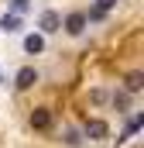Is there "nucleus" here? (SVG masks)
I'll return each instance as SVG.
<instances>
[{
	"label": "nucleus",
	"mask_w": 144,
	"mask_h": 148,
	"mask_svg": "<svg viewBox=\"0 0 144 148\" xmlns=\"http://www.w3.org/2000/svg\"><path fill=\"white\" fill-rule=\"evenodd\" d=\"M24 48H28L31 55H38V52H45V38H41V35H28V38H24Z\"/></svg>",
	"instance_id": "6"
},
{
	"label": "nucleus",
	"mask_w": 144,
	"mask_h": 148,
	"mask_svg": "<svg viewBox=\"0 0 144 148\" xmlns=\"http://www.w3.org/2000/svg\"><path fill=\"white\" fill-rule=\"evenodd\" d=\"M65 141H69V145H79L82 138H79V131H65Z\"/></svg>",
	"instance_id": "12"
},
{
	"label": "nucleus",
	"mask_w": 144,
	"mask_h": 148,
	"mask_svg": "<svg viewBox=\"0 0 144 148\" xmlns=\"http://www.w3.org/2000/svg\"><path fill=\"white\" fill-rule=\"evenodd\" d=\"M113 107H117V110H127V107H130V97H127V93H113Z\"/></svg>",
	"instance_id": "9"
},
{
	"label": "nucleus",
	"mask_w": 144,
	"mask_h": 148,
	"mask_svg": "<svg viewBox=\"0 0 144 148\" xmlns=\"http://www.w3.org/2000/svg\"><path fill=\"white\" fill-rule=\"evenodd\" d=\"M38 28H41L45 35H52V31H62V17H58L55 10H45V14H41V21H38Z\"/></svg>",
	"instance_id": "4"
},
{
	"label": "nucleus",
	"mask_w": 144,
	"mask_h": 148,
	"mask_svg": "<svg viewBox=\"0 0 144 148\" xmlns=\"http://www.w3.org/2000/svg\"><path fill=\"white\" fill-rule=\"evenodd\" d=\"M86 24H89V21H86V14H82V10H75V14H69V17L62 21V28H65L69 35H82V31H86Z\"/></svg>",
	"instance_id": "1"
},
{
	"label": "nucleus",
	"mask_w": 144,
	"mask_h": 148,
	"mask_svg": "<svg viewBox=\"0 0 144 148\" xmlns=\"http://www.w3.org/2000/svg\"><path fill=\"white\" fill-rule=\"evenodd\" d=\"M35 83H38V73L31 69V66H24V69H17V76H14V86H17V90H31Z\"/></svg>",
	"instance_id": "2"
},
{
	"label": "nucleus",
	"mask_w": 144,
	"mask_h": 148,
	"mask_svg": "<svg viewBox=\"0 0 144 148\" xmlns=\"http://www.w3.org/2000/svg\"><path fill=\"white\" fill-rule=\"evenodd\" d=\"M31 127H35V131H48V127H52V110H48V107L31 110Z\"/></svg>",
	"instance_id": "3"
},
{
	"label": "nucleus",
	"mask_w": 144,
	"mask_h": 148,
	"mask_svg": "<svg viewBox=\"0 0 144 148\" xmlns=\"http://www.w3.org/2000/svg\"><path fill=\"white\" fill-rule=\"evenodd\" d=\"M0 83H3V76H0Z\"/></svg>",
	"instance_id": "13"
},
{
	"label": "nucleus",
	"mask_w": 144,
	"mask_h": 148,
	"mask_svg": "<svg viewBox=\"0 0 144 148\" xmlns=\"http://www.w3.org/2000/svg\"><path fill=\"white\" fill-rule=\"evenodd\" d=\"M110 7H117V0H96V10H103V14H107Z\"/></svg>",
	"instance_id": "11"
},
{
	"label": "nucleus",
	"mask_w": 144,
	"mask_h": 148,
	"mask_svg": "<svg viewBox=\"0 0 144 148\" xmlns=\"http://www.w3.org/2000/svg\"><path fill=\"white\" fill-rule=\"evenodd\" d=\"M24 10H28V0H14V3H10V14H17V17H21Z\"/></svg>",
	"instance_id": "10"
},
{
	"label": "nucleus",
	"mask_w": 144,
	"mask_h": 148,
	"mask_svg": "<svg viewBox=\"0 0 144 148\" xmlns=\"http://www.w3.org/2000/svg\"><path fill=\"white\" fill-rule=\"evenodd\" d=\"M141 86H144V76L141 73H130V76H127V93H137Z\"/></svg>",
	"instance_id": "8"
},
{
	"label": "nucleus",
	"mask_w": 144,
	"mask_h": 148,
	"mask_svg": "<svg viewBox=\"0 0 144 148\" xmlns=\"http://www.w3.org/2000/svg\"><path fill=\"white\" fill-rule=\"evenodd\" d=\"M0 28H3V31H21V17H17V14H3V17H0Z\"/></svg>",
	"instance_id": "7"
},
{
	"label": "nucleus",
	"mask_w": 144,
	"mask_h": 148,
	"mask_svg": "<svg viewBox=\"0 0 144 148\" xmlns=\"http://www.w3.org/2000/svg\"><path fill=\"white\" fill-rule=\"evenodd\" d=\"M110 127L107 121H86V138H93V141H100V138H107Z\"/></svg>",
	"instance_id": "5"
}]
</instances>
